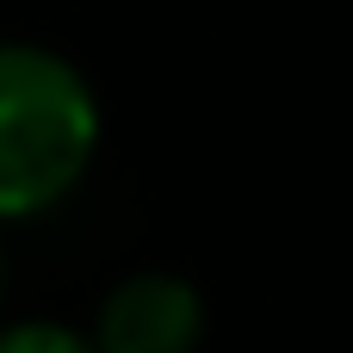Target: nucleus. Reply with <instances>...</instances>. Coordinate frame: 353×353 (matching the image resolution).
Here are the masks:
<instances>
[{
	"mask_svg": "<svg viewBox=\"0 0 353 353\" xmlns=\"http://www.w3.org/2000/svg\"><path fill=\"white\" fill-rule=\"evenodd\" d=\"M99 112L87 81L37 43H0V217L56 205L87 174Z\"/></svg>",
	"mask_w": 353,
	"mask_h": 353,
	"instance_id": "obj_1",
	"label": "nucleus"
},
{
	"mask_svg": "<svg viewBox=\"0 0 353 353\" xmlns=\"http://www.w3.org/2000/svg\"><path fill=\"white\" fill-rule=\"evenodd\" d=\"M205 335V304L174 273H137L99 304V353H192Z\"/></svg>",
	"mask_w": 353,
	"mask_h": 353,
	"instance_id": "obj_2",
	"label": "nucleus"
},
{
	"mask_svg": "<svg viewBox=\"0 0 353 353\" xmlns=\"http://www.w3.org/2000/svg\"><path fill=\"white\" fill-rule=\"evenodd\" d=\"M0 353H99V347L56 323H19V329H0Z\"/></svg>",
	"mask_w": 353,
	"mask_h": 353,
	"instance_id": "obj_3",
	"label": "nucleus"
}]
</instances>
